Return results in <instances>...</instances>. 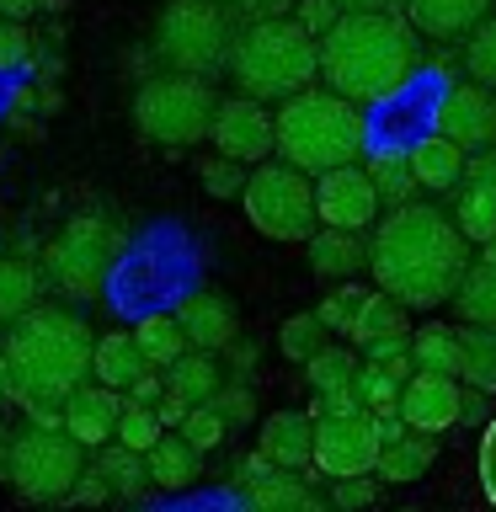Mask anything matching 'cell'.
<instances>
[{"mask_svg":"<svg viewBox=\"0 0 496 512\" xmlns=\"http://www.w3.org/2000/svg\"><path fill=\"white\" fill-rule=\"evenodd\" d=\"M347 411H368L363 395H358V384H336V390H320L315 406H310V416H347Z\"/></svg>","mask_w":496,"mask_h":512,"instance_id":"46","label":"cell"},{"mask_svg":"<svg viewBox=\"0 0 496 512\" xmlns=\"http://www.w3.org/2000/svg\"><path fill=\"white\" fill-rule=\"evenodd\" d=\"M38 304V267L22 256H0V320H16Z\"/></svg>","mask_w":496,"mask_h":512,"instance_id":"35","label":"cell"},{"mask_svg":"<svg viewBox=\"0 0 496 512\" xmlns=\"http://www.w3.org/2000/svg\"><path fill=\"white\" fill-rule=\"evenodd\" d=\"M406 304H400V299H390V294H384V288H374V294H368L363 299V310H358V320H352V326H347V342L352 347H368V342H374V336H390V331H411L406 326Z\"/></svg>","mask_w":496,"mask_h":512,"instance_id":"31","label":"cell"},{"mask_svg":"<svg viewBox=\"0 0 496 512\" xmlns=\"http://www.w3.org/2000/svg\"><path fill=\"white\" fill-rule=\"evenodd\" d=\"M459 395H464V384L459 379H448V374H416L406 379V390H400V416H406V427L416 432H443L448 427H459Z\"/></svg>","mask_w":496,"mask_h":512,"instance_id":"15","label":"cell"},{"mask_svg":"<svg viewBox=\"0 0 496 512\" xmlns=\"http://www.w3.org/2000/svg\"><path fill=\"white\" fill-rule=\"evenodd\" d=\"M160 432H166V422H160V411L150 406V400L123 395V411H118V443L139 448V454H150V448L160 443Z\"/></svg>","mask_w":496,"mask_h":512,"instance_id":"38","label":"cell"},{"mask_svg":"<svg viewBox=\"0 0 496 512\" xmlns=\"http://www.w3.org/2000/svg\"><path fill=\"white\" fill-rule=\"evenodd\" d=\"M134 336H139L144 358H150L155 368H166V363H176V358L187 352V331H182V320H176V315H160V310L139 315Z\"/></svg>","mask_w":496,"mask_h":512,"instance_id":"33","label":"cell"},{"mask_svg":"<svg viewBox=\"0 0 496 512\" xmlns=\"http://www.w3.org/2000/svg\"><path fill=\"white\" fill-rule=\"evenodd\" d=\"M464 160H470V150H459V144L448 134H438V128L411 144V171L427 192H454L464 182Z\"/></svg>","mask_w":496,"mask_h":512,"instance_id":"22","label":"cell"},{"mask_svg":"<svg viewBox=\"0 0 496 512\" xmlns=\"http://www.w3.org/2000/svg\"><path fill=\"white\" fill-rule=\"evenodd\" d=\"M406 22L432 43H459L496 11V0H400Z\"/></svg>","mask_w":496,"mask_h":512,"instance_id":"17","label":"cell"},{"mask_svg":"<svg viewBox=\"0 0 496 512\" xmlns=\"http://www.w3.org/2000/svg\"><path fill=\"white\" fill-rule=\"evenodd\" d=\"M459 320H475V326H496V262H470V272L459 278L454 299Z\"/></svg>","mask_w":496,"mask_h":512,"instance_id":"30","label":"cell"},{"mask_svg":"<svg viewBox=\"0 0 496 512\" xmlns=\"http://www.w3.org/2000/svg\"><path fill=\"white\" fill-rule=\"evenodd\" d=\"M176 432H182V438H187L192 448H203V454H208V448H219V443H224L230 422H224V416L203 400V406H187V416L176 422Z\"/></svg>","mask_w":496,"mask_h":512,"instance_id":"40","label":"cell"},{"mask_svg":"<svg viewBox=\"0 0 496 512\" xmlns=\"http://www.w3.org/2000/svg\"><path fill=\"white\" fill-rule=\"evenodd\" d=\"M363 299H368V288H352V283L320 299V320H326V331H331V336H347V326H352V320H358V310H363Z\"/></svg>","mask_w":496,"mask_h":512,"instance_id":"42","label":"cell"},{"mask_svg":"<svg viewBox=\"0 0 496 512\" xmlns=\"http://www.w3.org/2000/svg\"><path fill=\"white\" fill-rule=\"evenodd\" d=\"M304 246H310L315 278H326V283H347L352 272H363V267H368V240H363V230H342V224H315V235L304 240Z\"/></svg>","mask_w":496,"mask_h":512,"instance_id":"19","label":"cell"},{"mask_svg":"<svg viewBox=\"0 0 496 512\" xmlns=\"http://www.w3.org/2000/svg\"><path fill=\"white\" fill-rule=\"evenodd\" d=\"M91 331L86 320L64 304H32L27 315L11 320L6 363H11V400L38 422H59L64 400L86 384L91 368Z\"/></svg>","mask_w":496,"mask_h":512,"instance_id":"3","label":"cell"},{"mask_svg":"<svg viewBox=\"0 0 496 512\" xmlns=\"http://www.w3.org/2000/svg\"><path fill=\"white\" fill-rule=\"evenodd\" d=\"M150 486H160V491H187L192 480H198V470H203V448H192L182 432H160V443L150 448Z\"/></svg>","mask_w":496,"mask_h":512,"instance_id":"24","label":"cell"},{"mask_svg":"<svg viewBox=\"0 0 496 512\" xmlns=\"http://www.w3.org/2000/svg\"><path fill=\"white\" fill-rule=\"evenodd\" d=\"M118 411H123V390H112V384H80V390L64 400L59 422L75 432L86 448H102L107 438H118Z\"/></svg>","mask_w":496,"mask_h":512,"instance_id":"16","label":"cell"},{"mask_svg":"<svg viewBox=\"0 0 496 512\" xmlns=\"http://www.w3.org/2000/svg\"><path fill=\"white\" fill-rule=\"evenodd\" d=\"M379 422L374 411H347V416H315V459L310 475H368L379 464Z\"/></svg>","mask_w":496,"mask_h":512,"instance_id":"11","label":"cell"},{"mask_svg":"<svg viewBox=\"0 0 496 512\" xmlns=\"http://www.w3.org/2000/svg\"><path fill=\"white\" fill-rule=\"evenodd\" d=\"M230 75L246 96L262 102H288L294 91L320 80V38L299 16H262L235 32Z\"/></svg>","mask_w":496,"mask_h":512,"instance_id":"5","label":"cell"},{"mask_svg":"<svg viewBox=\"0 0 496 512\" xmlns=\"http://www.w3.org/2000/svg\"><path fill=\"white\" fill-rule=\"evenodd\" d=\"M368 272L374 288H384L406 310H443L470 272V235L454 224V214L432 203H390V214H379L368 235Z\"/></svg>","mask_w":496,"mask_h":512,"instance_id":"1","label":"cell"},{"mask_svg":"<svg viewBox=\"0 0 496 512\" xmlns=\"http://www.w3.org/2000/svg\"><path fill=\"white\" fill-rule=\"evenodd\" d=\"M358 368H363V358L352 342H326L310 363H304V379H310V390L320 395V390H336V384H352Z\"/></svg>","mask_w":496,"mask_h":512,"instance_id":"34","label":"cell"},{"mask_svg":"<svg viewBox=\"0 0 496 512\" xmlns=\"http://www.w3.org/2000/svg\"><path fill=\"white\" fill-rule=\"evenodd\" d=\"M150 358H144V347H139V336L134 331H107V336H96V347H91V374L112 384V390H128L139 374H150Z\"/></svg>","mask_w":496,"mask_h":512,"instance_id":"23","label":"cell"},{"mask_svg":"<svg viewBox=\"0 0 496 512\" xmlns=\"http://www.w3.org/2000/svg\"><path fill=\"white\" fill-rule=\"evenodd\" d=\"M379 486H384V480L374 470H368V475H336L331 480V507H374Z\"/></svg>","mask_w":496,"mask_h":512,"instance_id":"43","label":"cell"},{"mask_svg":"<svg viewBox=\"0 0 496 512\" xmlns=\"http://www.w3.org/2000/svg\"><path fill=\"white\" fill-rule=\"evenodd\" d=\"M459 422H491V406H486V390H464L459 395Z\"/></svg>","mask_w":496,"mask_h":512,"instance_id":"51","label":"cell"},{"mask_svg":"<svg viewBox=\"0 0 496 512\" xmlns=\"http://www.w3.org/2000/svg\"><path fill=\"white\" fill-rule=\"evenodd\" d=\"M246 502L267 507V512H310V507H320V496L310 491V480L299 470H278V464H272L267 475H256L246 486Z\"/></svg>","mask_w":496,"mask_h":512,"instance_id":"26","label":"cell"},{"mask_svg":"<svg viewBox=\"0 0 496 512\" xmlns=\"http://www.w3.org/2000/svg\"><path fill=\"white\" fill-rule=\"evenodd\" d=\"M107 496H112V486L91 470V475H80V480H75V491L64 496V502H75V507H96V502H107Z\"/></svg>","mask_w":496,"mask_h":512,"instance_id":"50","label":"cell"},{"mask_svg":"<svg viewBox=\"0 0 496 512\" xmlns=\"http://www.w3.org/2000/svg\"><path fill=\"white\" fill-rule=\"evenodd\" d=\"M294 0H224V11L235 16V22H262V16H288Z\"/></svg>","mask_w":496,"mask_h":512,"instance_id":"47","label":"cell"},{"mask_svg":"<svg viewBox=\"0 0 496 512\" xmlns=\"http://www.w3.org/2000/svg\"><path fill=\"white\" fill-rule=\"evenodd\" d=\"M262 454L278 470H310L315 459V416L310 411H272L262 422Z\"/></svg>","mask_w":496,"mask_h":512,"instance_id":"20","label":"cell"},{"mask_svg":"<svg viewBox=\"0 0 496 512\" xmlns=\"http://www.w3.org/2000/svg\"><path fill=\"white\" fill-rule=\"evenodd\" d=\"M219 384H224V374H219V352L187 347L176 363H166V390L182 395L187 406H203V400H214Z\"/></svg>","mask_w":496,"mask_h":512,"instance_id":"25","label":"cell"},{"mask_svg":"<svg viewBox=\"0 0 496 512\" xmlns=\"http://www.w3.org/2000/svg\"><path fill=\"white\" fill-rule=\"evenodd\" d=\"M454 224L470 235V246L496 240V187L486 182H459L454 187Z\"/></svg>","mask_w":496,"mask_h":512,"instance_id":"29","label":"cell"},{"mask_svg":"<svg viewBox=\"0 0 496 512\" xmlns=\"http://www.w3.org/2000/svg\"><path fill=\"white\" fill-rule=\"evenodd\" d=\"M342 11H390L395 0H336Z\"/></svg>","mask_w":496,"mask_h":512,"instance_id":"53","label":"cell"},{"mask_svg":"<svg viewBox=\"0 0 496 512\" xmlns=\"http://www.w3.org/2000/svg\"><path fill=\"white\" fill-rule=\"evenodd\" d=\"M176 320H182V331H187V347H203V352H224L240 336L235 304L224 294H187L176 304Z\"/></svg>","mask_w":496,"mask_h":512,"instance_id":"18","label":"cell"},{"mask_svg":"<svg viewBox=\"0 0 496 512\" xmlns=\"http://www.w3.org/2000/svg\"><path fill=\"white\" fill-rule=\"evenodd\" d=\"M464 70H470V80H480L486 91H496V11L464 38Z\"/></svg>","mask_w":496,"mask_h":512,"instance_id":"39","label":"cell"},{"mask_svg":"<svg viewBox=\"0 0 496 512\" xmlns=\"http://www.w3.org/2000/svg\"><path fill=\"white\" fill-rule=\"evenodd\" d=\"M240 208H246L251 230L267 240H310L320 224L315 208V176L288 166V160H256V171L246 176V192H240Z\"/></svg>","mask_w":496,"mask_h":512,"instance_id":"8","label":"cell"},{"mask_svg":"<svg viewBox=\"0 0 496 512\" xmlns=\"http://www.w3.org/2000/svg\"><path fill=\"white\" fill-rule=\"evenodd\" d=\"M32 54V32L16 16H0V70H16Z\"/></svg>","mask_w":496,"mask_h":512,"instance_id":"45","label":"cell"},{"mask_svg":"<svg viewBox=\"0 0 496 512\" xmlns=\"http://www.w3.org/2000/svg\"><path fill=\"white\" fill-rule=\"evenodd\" d=\"M208 406H214L230 427H240V422H251V416H256V395H251L240 379H230V384H219V390H214V400H208Z\"/></svg>","mask_w":496,"mask_h":512,"instance_id":"44","label":"cell"},{"mask_svg":"<svg viewBox=\"0 0 496 512\" xmlns=\"http://www.w3.org/2000/svg\"><path fill=\"white\" fill-rule=\"evenodd\" d=\"M315 208H320V224H342V230H374L379 219V187L368 166L358 160H347V166H331L315 176Z\"/></svg>","mask_w":496,"mask_h":512,"instance_id":"13","label":"cell"},{"mask_svg":"<svg viewBox=\"0 0 496 512\" xmlns=\"http://www.w3.org/2000/svg\"><path fill=\"white\" fill-rule=\"evenodd\" d=\"M336 16H342V6H336V0H304V6H299V22L310 27L315 38H320V32H326L331 22H336Z\"/></svg>","mask_w":496,"mask_h":512,"instance_id":"49","label":"cell"},{"mask_svg":"<svg viewBox=\"0 0 496 512\" xmlns=\"http://www.w3.org/2000/svg\"><path fill=\"white\" fill-rule=\"evenodd\" d=\"M368 176H374V187H379V198L384 203H406L416 187V171H411V155H400V150H379L374 160H368Z\"/></svg>","mask_w":496,"mask_h":512,"instance_id":"37","label":"cell"},{"mask_svg":"<svg viewBox=\"0 0 496 512\" xmlns=\"http://www.w3.org/2000/svg\"><path fill=\"white\" fill-rule=\"evenodd\" d=\"M11 395V363H6V352H0V400Z\"/></svg>","mask_w":496,"mask_h":512,"instance_id":"55","label":"cell"},{"mask_svg":"<svg viewBox=\"0 0 496 512\" xmlns=\"http://www.w3.org/2000/svg\"><path fill=\"white\" fill-rule=\"evenodd\" d=\"M459 384L496 395V326H475V320L459 326Z\"/></svg>","mask_w":496,"mask_h":512,"instance_id":"27","label":"cell"},{"mask_svg":"<svg viewBox=\"0 0 496 512\" xmlns=\"http://www.w3.org/2000/svg\"><path fill=\"white\" fill-rule=\"evenodd\" d=\"M208 139H214L219 155H235V160H246V166H256V160H267L278 150V112H267L262 96L240 91L230 102H219Z\"/></svg>","mask_w":496,"mask_h":512,"instance_id":"12","label":"cell"},{"mask_svg":"<svg viewBox=\"0 0 496 512\" xmlns=\"http://www.w3.org/2000/svg\"><path fill=\"white\" fill-rule=\"evenodd\" d=\"M214 86L203 75L187 70H160L134 91V123L144 139L166 144V150H187V144H203L208 128H214Z\"/></svg>","mask_w":496,"mask_h":512,"instance_id":"6","label":"cell"},{"mask_svg":"<svg viewBox=\"0 0 496 512\" xmlns=\"http://www.w3.org/2000/svg\"><path fill=\"white\" fill-rule=\"evenodd\" d=\"M432 464H438V432H416L406 427L400 438H390L379 448V464L374 475L384 480V486H411V480H422Z\"/></svg>","mask_w":496,"mask_h":512,"instance_id":"21","label":"cell"},{"mask_svg":"<svg viewBox=\"0 0 496 512\" xmlns=\"http://www.w3.org/2000/svg\"><path fill=\"white\" fill-rule=\"evenodd\" d=\"M123 251H128V240H123L118 224L80 214V219L64 224V235L48 246V278H54V288L70 299H96L112 272L123 267Z\"/></svg>","mask_w":496,"mask_h":512,"instance_id":"10","label":"cell"},{"mask_svg":"<svg viewBox=\"0 0 496 512\" xmlns=\"http://www.w3.org/2000/svg\"><path fill=\"white\" fill-rule=\"evenodd\" d=\"M198 176H203V187L214 192V198H240L251 171H246V160H235V155H214V160L198 166Z\"/></svg>","mask_w":496,"mask_h":512,"instance_id":"41","label":"cell"},{"mask_svg":"<svg viewBox=\"0 0 496 512\" xmlns=\"http://www.w3.org/2000/svg\"><path fill=\"white\" fill-rule=\"evenodd\" d=\"M230 48L235 16L224 11V0H171L155 16V59L166 70L214 75L219 64H230Z\"/></svg>","mask_w":496,"mask_h":512,"instance_id":"7","label":"cell"},{"mask_svg":"<svg viewBox=\"0 0 496 512\" xmlns=\"http://www.w3.org/2000/svg\"><path fill=\"white\" fill-rule=\"evenodd\" d=\"M411 363L422 368V374H448V379H459V331L454 326H422V331H411Z\"/></svg>","mask_w":496,"mask_h":512,"instance_id":"32","label":"cell"},{"mask_svg":"<svg viewBox=\"0 0 496 512\" xmlns=\"http://www.w3.org/2000/svg\"><path fill=\"white\" fill-rule=\"evenodd\" d=\"M86 470H91L86 443L64 422H38L32 416V427H22L11 438V486L27 502H64Z\"/></svg>","mask_w":496,"mask_h":512,"instance_id":"9","label":"cell"},{"mask_svg":"<svg viewBox=\"0 0 496 512\" xmlns=\"http://www.w3.org/2000/svg\"><path fill=\"white\" fill-rule=\"evenodd\" d=\"M91 470L112 486V496H144L150 491V459L128 443H112V448L102 443V454H96Z\"/></svg>","mask_w":496,"mask_h":512,"instance_id":"28","label":"cell"},{"mask_svg":"<svg viewBox=\"0 0 496 512\" xmlns=\"http://www.w3.org/2000/svg\"><path fill=\"white\" fill-rule=\"evenodd\" d=\"M368 150V123L363 102L331 91V86H304L278 107V155L299 171H331L347 160H363Z\"/></svg>","mask_w":496,"mask_h":512,"instance_id":"4","label":"cell"},{"mask_svg":"<svg viewBox=\"0 0 496 512\" xmlns=\"http://www.w3.org/2000/svg\"><path fill=\"white\" fill-rule=\"evenodd\" d=\"M0 480H11V432L0 427Z\"/></svg>","mask_w":496,"mask_h":512,"instance_id":"54","label":"cell"},{"mask_svg":"<svg viewBox=\"0 0 496 512\" xmlns=\"http://www.w3.org/2000/svg\"><path fill=\"white\" fill-rule=\"evenodd\" d=\"M480 491H486L491 507H496V416L486 422V432H480Z\"/></svg>","mask_w":496,"mask_h":512,"instance_id":"48","label":"cell"},{"mask_svg":"<svg viewBox=\"0 0 496 512\" xmlns=\"http://www.w3.org/2000/svg\"><path fill=\"white\" fill-rule=\"evenodd\" d=\"M432 128L448 134L459 150H486V144H496V91H486L480 80H464L438 102Z\"/></svg>","mask_w":496,"mask_h":512,"instance_id":"14","label":"cell"},{"mask_svg":"<svg viewBox=\"0 0 496 512\" xmlns=\"http://www.w3.org/2000/svg\"><path fill=\"white\" fill-rule=\"evenodd\" d=\"M38 6L43 0H0V16H16V22H22V16H32Z\"/></svg>","mask_w":496,"mask_h":512,"instance_id":"52","label":"cell"},{"mask_svg":"<svg viewBox=\"0 0 496 512\" xmlns=\"http://www.w3.org/2000/svg\"><path fill=\"white\" fill-rule=\"evenodd\" d=\"M326 336L331 331H326V320H320V310H299V315H288L283 326H278V352H283L288 363L304 368L320 347H326Z\"/></svg>","mask_w":496,"mask_h":512,"instance_id":"36","label":"cell"},{"mask_svg":"<svg viewBox=\"0 0 496 512\" xmlns=\"http://www.w3.org/2000/svg\"><path fill=\"white\" fill-rule=\"evenodd\" d=\"M422 70V32L395 11H342L320 32V80L352 102H390Z\"/></svg>","mask_w":496,"mask_h":512,"instance_id":"2","label":"cell"}]
</instances>
